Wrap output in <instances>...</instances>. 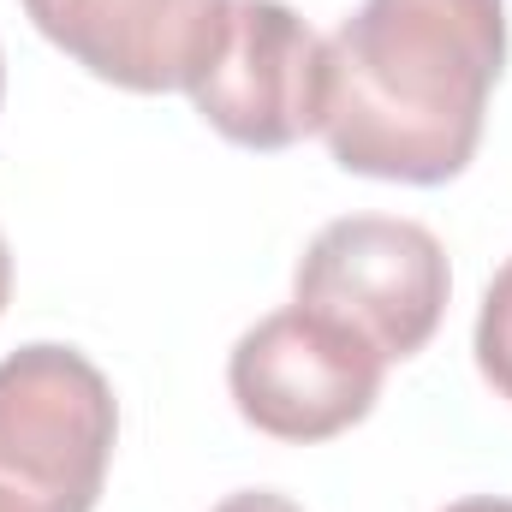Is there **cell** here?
Masks as SVG:
<instances>
[{"mask_svg":"<svg viewBox=\"0 0 512 512\" xmlns=\"http://www.w3.org/2000/svg\"><path fill=\"white\" fill-rule=\"evenodd\" d=\"M501 66V0H364L328 42L322 143L346 173L447 185L483 143Z\"/></svg>","mask_w":512,"mask_h":512,"instance_id":"obj_1","label":"cell"},{"mask_svg":"<svg viewBox=\"0 0 512 512\" xmlns=\"http://www.w3.org/2000/svg\"><path fill=\"white\" fill-rule=\"evenodd\" d=\"M382 376L387 358L370 340L304 304L262 316L251 334H239L227 358V387L239 417L292 447L364 423L370 405L382 399Z\"/></svg>","mask_w":512,"mask_h":512,"instance_id":"obj_4","label":"cell"},{"mask_svg":"<svg viewBox=\"0 0 512 512\" xmlns=\"http://www.w3.org/2000/svg\"><path fill=\"white\" fill-rule=\"evenodd\" d=\"M6 298H12V251L0 239V316H6Z\"/></svg>","mask_w":512,"mask_h":512,"instance_id":"obj_10","label":"cell"},{"mask_svg":"<svg viewBox=\"0 0 512 512\" xmlns=\"http://www.w3.org/2000/svg\"><path fill=\"white\" fill-rule=\"evenodd\" d=\"M477 370L501 399H512V256L489 280L483 310H477Z\"/></svg>","mask_w":512,"mask_h":512,"instance_id":"obj_7","label":"cell"},{"mask_svg":"<svg viewBox=\"0 0 512 512\" xmlns=\"http://www.w3.org/2000/svg\"><path fill=\"white\" fill-rule=\"evenodd\" d=\"M215 512H304V507L286 501V495H274V489H245V495H227Z\"/></svg>","mask_w":512,"mask_h":512,"instance_id":"obj_8","label":"cell"},{"mask_svg":"<svg viewBox=\"0 0 512 512\" xmlns=\"http://www.w3.org/2000/svg\"><path fill=\"white\" fill-rule=\"evenodd\" d=\"M292 292L304 310L370 340L387 364H405L435 340L453 274L429 227L393 215H346L328 221L298 256Z\"/></svg>","mask_w":512,"mask_h":512,"instance_id":"obj_3","label":"cell"},{"mask_svg":"<svg viewBox=\"0 0 512 512\" xmlns=\"http://www.w3.org/2000/svg\"><path fill=\"white\" fill-rule=\"evenodd\" d=\"M24 12L90 78L137 96L191 90L227 36V0H24Z\"/></svg>","mask_w":512,"mask_h":512,"instance_id":"obj_6","label":"cell"},{"mask_svg":"<svg viewBox=\"0 0 512 512\" xmlns=\"http://www.w3.org/2000/svg\"><path fill=\"white\" fill-rule=\"evenodd\" d=\"M114 441V387L78 346L36 340L0 358V489L36 512H96Z\"/></svg>","mask_w":512,"mask_h":512,"instance_id":"obj_2","label":"cell"},{"mask_svg":"<svg viewBox=\"0 0 512 512\" xmlns=\"http://www.w3.org/2000/svg\"><path fill=\"white\" fill-rule=\"evenodd\" d=\"M185 96L239 149H292L322 131L328 42L286 0H227V36Z\"/></svg>","mask_w":512,"mask_h":512,"instance_id":"obj_5","label":"cell"},{"mask_svg":"<svg viewBox=\"0 0 512 512\" xmlns=\"http://www.w3.org/2000/svg\"><path fill=\"white\" fill-rule=\"evenodd\" d=\"M0 512H36V507H30V501H18L12 489H0Z\"/></svg>","mask_w":512,"mask_h":512,"instance_id":"obj_11","label":"cell"},{"mask_svg":"<svg viewBox=\"0 0 512 512\" xmlns=\"http://www.w3.org/2000/svg\"><path fill=\"white\" fill-rule=\"evenodd\" d=\"M0 96H6V60H0Z\"/></svg>","mask_w":512,"mask_h":512,"instance_id":"obj_12","label":"cell"},{"mask_svg":"<svg viewBox=\"0 0 512 512\" xmlns=\"http://www.w3.org/2000/svg\"><path fill=\"white\" fill-rule=\"evenodd\" d=\"M447 512H512L507 495H471V501H453Z\"/></svg>","mask_w":512,"mask_h":512,"instance_id":"obj_9","label":"cell"}]
</instances>
